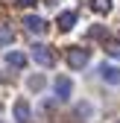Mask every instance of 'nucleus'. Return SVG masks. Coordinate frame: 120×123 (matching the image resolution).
<instances>
[{
	"label": "nucleus",
	"mask_w": 120,
	"mask_h": 123,
	"mask_svg": "<svg viewBox=\"0 0 120 123\" xmlns=\"http://www.w3.org/2000/svg\"><path fill=\"white\" fill-rule=\"evenodd\" d=\"M32 59L41 68H53L56 65V56H53V50L47 47V44H32Z\"/></svg>",
	"instance_id": "obj_1"
},
{
	"label": "nucleus",
	"mask_w": 120,
	"mask_h": 123,
	"mask_svg": "<svg viewBox=\"0 0 120 123\" xmlns=\"http://www.w3.org/2000/svg\"><path fill=\"white\" fill-rule=\"evenodd\" d=\"M67 65L73 70H82L88 65V50H82V47H67Z\"/></svg>",
	"instance_id": "obj_2"
},
{
	"label": "nucleus",
	"mask_w": 120,
	"mask_h": 123,
	"mask_svg": "<svg viewBox=\"0 0 120 123\" xmlns=\"http://www.w3.org/2000/svg\"><path fill=\"white\" fill-rule=\"evenodd\" d=\"M100 79L106 85H117L120 82V68L117 65H100Z\"/></svg>",
	"instance_id": "obj_3"
},
{
	"label": "nucleus",
	"mask_w": 120,
	"mask_h": 123,
	"mask_svg": "<svg viewBox=\"0 0 120 123\" xmlns=\"http://www.w3.org/2000/svg\"><path fill=\"white\" fill-rule=\"evenodd\" d=\"M24 26H26L32 35H44V32H47V24H44L38 15H26V18H24Z\"/></svg>",
	"instance_id": "obj_4"
},
{
	"label": "nucleus",
	"mask_w": 120,
	"mask_h": 123,
	"mask_svg": "<svg viewBox=\"0 0 120 123\" xmlns=\"http://www.w3.org/2000/svg\"><path fill=\"white\" fill-rule=\"evenodd\" d=\"M53 88H56V97H59V100H67V97H70V91H73V82L67 79V76H56Z\"/></svg>",
	"instance_id": "obj_5"
},
{
	"label": "nucleus",
	"mask_w": 120,
	"mask_h": 123,
	"mask_svg": "<svg viewBox=\"0 0 120 123\" xmlns=\"http://www.w3.org/2000/svg\"><path fill=\"white\" fill-rule=\"evenodd\" d=\"M15 120H18V123H29V120H32V109H29L26 100L15 103Z\"/></svg>",
	"instance_id": "obj_6"
},
{
	"label": "nucleus",
	"mask_w": 120,
	"mask_h": 123,
	"mask_svg": "<svg viewBox=\"0 0 120 123\" xmlns=\"http://www.w3.org/2000/svg\"><path fill=\"white\" fill-rule=\"evenodd\" d=\"M6 65L21 70V68L26 65V56H24V53H18V50H9V53H6Z\"/></svg>",
	"instance_id": "obj_7"
},
{
	"label": "nucleus",
	"mask_w": 120,
	"mask_h": 123,
	"mask_svg": "<svg viewBox=\"0 0 120 123\" xmlns=\"http://www.w3.org/2000/svg\"><path fill=\"white\" fill-rule=\"evenodd\" d=\"M73 24H76V12H62L59 15V29H62V32L73 29Z\"/></svg>",
	"instance_id": "obj_8"
},
{
	"label": "nucleus",
	"mask_w": 120,
	"mask_h": 123,
	"mask_svg": "<svg viewBox=\"0 0 120 123\" xmlns=\"http://www.w3.org/2000/svg\"><path fill=\"white\" fill-rule=\"evenodd\" d=\"M12 41H15V32H12V26H0V47H9Z\"/></svg>",
	"instance_id": "obj_9"
},
{
	"label": "nucleus",
	"mask_w": 120,
	"mask_h": 123,
	"mask_svg": "<svg viewBox=\"0 0 120 123\" xmlns=\"http://www.w3.org/2000/svg\"><path fill=\"white\" fill-rule=\"evenodd\" d=\"M91 9L102 15V12H108V9H111V0H91Z\"/></svg>",
	"instance_id": "obj_10"
},
{
	"label": "nucleus",
	"mask_w": 120,
	"mask_h": 123,
	"mask_svg": "<svg viewBox=\"0 0 120 123\" xmlns=\"http://www.w3.org/2000/svg\"><path fill=\"white\" fill-rule=\"evenodd\" d=\"M26 85L32 88V91H41V88H44V76H38V73H35V76H29V82H26Z\"/></svg>",
	"instance_id": "obj_11"
},
{
	"label": "nucleus",
	"mask_w": 120,
	"mask_h": 123,
	"mask_svg": "<svg viewBox=\"0 0 120 123\" xmlns=\"http://www.w3.org/2000/svg\"><path fill=\"white\" fill-rule=\"evenodd\" d=\"M106 53H108V56H117V59H120V44L108 41V47H106Z\"/></svg>",
	"instance_id": "obj_12"
},
{
	"label": "nucleus",
	"mask_w": 120,
	"mask_h": 123,
	"mask_svg": "<svg viewBox=\"0 0 120 123\" xmlns=\"http://www.w3.org/2000/svg\"><path fill=\"white\" fill-rule=\"evenodd\" d=\"M76 111H79V114H88V117H91V105H88V103H82V105H76Z\"/></svg>",
	"instance_id": "obj_13"
},
{
	"label": "nucleus",
	"mask_w": 120,
	"mask_h": 123,
	"mask_svg": "<svg viewBox=\"0 0 120 123\" xmlns=\"http://www.w3.org/2000/svg\"><path fill=\"white\" fill-rule=\"evenodd\" d=\"M38 0H18V6H35Z\"/></svg>",
	"instance_id": "obj_14"
},
{
	"label": "nucleus",
	"mask_w": 120,
	"mask_h": 123,
	"mask_svg": "<svg viewBox=\"0 0 120 123\" xmlns=\"http://www.w3.org/2000/svg\"><path fill=\"white\" fill-rule=\"evenodd\" d=\"M117 123H120V120H117Z\"/></svg>",
	"instance_id": "obj_15"
}]
</instances>
